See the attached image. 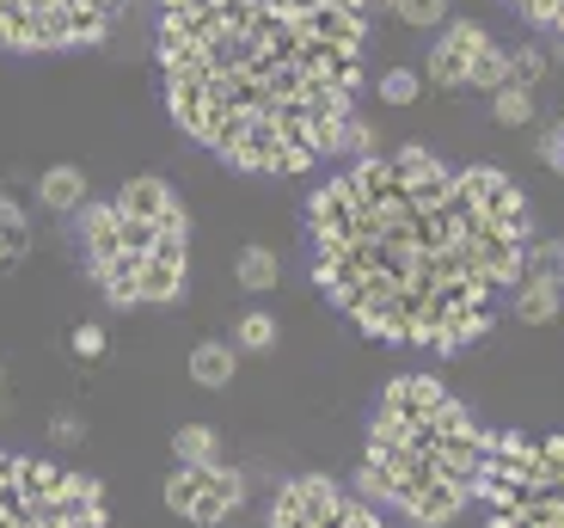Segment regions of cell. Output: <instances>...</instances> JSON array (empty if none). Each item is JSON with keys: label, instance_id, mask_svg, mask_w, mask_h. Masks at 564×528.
Masks as SVG:
<instances>
[{"label": "cell", "instance_id": "obj_1", "mask_svg": "<svg viewBox=\"0 0 564 528\" xmlns=\"http://www.w3.org/2000/svg\"><path fill=\"white\" fill-rule=\"evenodd\" d=\"M319 295L356 332L411 351H466L516 295L528 203L497 166H448L430 148L356 160L307 203Z\"/></svg>", "mask_w": 564, "mask_h": 528}, {"label": "cell", "instance_id": "obj_2", "mask_svg": "<svg viewBox=\"0 0 564 528\" xmlns=\"http://www.w3.org/2000/svg\"><path fill=\"white\" fill-rule=\"evenodd\" d=\"M368 0H160L172 123L221 166L307 172L350 136Z\"/></svg>", "mask_w": 564, "mask_h": 528}, {"label": "cell", "instance_id": "obj_3", "mask_svg": "<svg viewBox=\"0 0 564 528\" xmlns=\"http://www.w3.org/2000/svg\"><path fill=\"white\" fill-rule=\"evenodd\" d=\"M485 430L436 375L387 381L362 443V492L405 522L442 528L479 498Z\"/></svg>", "mask_w": 564, "mask_h": 528}, {"label": "cell", "instance_id": "obj_4", "mask_svg": "<svg viewBox=\"0 0 564 528\" xmlns=\"http://www.w3.org/2000/svg\"><path fill=\"white\" fill-rule=\"evenodd\" d=\"M86 271L117 308H160L191 271V215L166 179H129L117 197L80 215Z\"/></svg>", "mask_w": 564, "mask_h": 528}, {"label": "cell", "instance_id": "obj_5", "mask_svg": "<svg viewBox=\"0 0 564 528\" xmlns=\"http://www.w3.org/2000/svg\"><path fill=\"white\" fill-rule=\"evenodd\" d=\"M479 498L491 528H564V437H534V430L491 437Z\"/></svg>", "mask_w": 564, "mask_h": 528}, {"label": "cell", "instance_id": "obj_6", "mask_svg": "<svg viewBox=\"0 0 564 528\" xmlns=\"http://www.w3.org/2000/svg\"><path fill=\"white\" fill-rule=\"evenodd\" d=\"M0 528H111V516L86 473L0 449Z\"/></svg>", "mask_w": 564, "mask_h": 528}, {"label": "cell", "instance_id": "obj_7", "mask_svg": "<svg viewBox=\"0 0 564 528\" xmlns=\"http://www.w3.org/2000/svg\"><path fill=\"white\" fill-rule=\"evenodd\" d=\"M129 0H0V43L56 56V50H86L123 19Z\"/></svg>", "mask_w": 564, "mask_h": 528}, {"label": "cell", "instance_id": "obj_8", "mask_svg": "<svg viewBox=\"0 0 564 528\" xmlns=\"http://www.w3.org/2000/svg\"><path fill=\"white\" fill-rule=\"evenodd\" d=\"M270 528H387V522L375 516V504L344 492L338 479L307 473V479H289V486L276 492Z\"/></svg>", "mask_w": 564, "mask_h": 528}, {"label": "cell", "instance_id": "obj_9", "mask_svg": "<svg viewBox=\"0 0 564 528\" xmlns=\"http://www.w3.org/2000/svg\"><path fill=\"white\" fill-rule=\"evenodd\" d=\"M423 74H430L436 86H485V93H497V86H509V56L485 37V25L454 19V25H442Z\"/></svg>", "mask_w": 564, "mask_h": 528}, {"label": "cell", "instance_id": "obj_10", "mask_svg": "<svg viewBox=\"0 0 564 528\" xmlns=\"http://www.w3.org/2000/svg\"><path fill=\"white\" fill-rule=\"evenodd\" d=\"M166 504H172L178 516H191V522H221V516L240 504V479H234L227 467H215V461H203V467L172 473Z\"/></svg>", "mask_w": 564, "mask_h": 528}, {"label": "cell", "instance_id": "obj_11", "mask_svg": "<svg viewBox=\"0 0 564 528\" xmlns=\"http://www.w3.org/2000/svg\"><path fill=\"white\" fill-rule=\"evenodd\" d=\"M37 197L50 203V209H80V203H86V172H80V166H56V172H43Z\"/></svg>", "mask_w": 564, "mask_h": 528}, {"label": "cell", "instance_id": "obj_12", "mask_svg": "<svg viewBox=\"0 0 564 528\" xmlns=\"http://www.w3.org/2000/svg\"><path fill=\"white\" fill-rule=\"evenodd\" d=\"M25 246H31L25 209H19V203H0V271H13L19 258H25Z\"/></svg>", "mask_w": 564, "mask_h": 528}, {"label": "cell", "instance_id": "obj_13", "mask_svg": "<svg viewBox=\"0 0 564 528\" xmlns=\"http://www.w3.org/2000/svg\"><path fill=\"white\" fill-rule=\"evenodd\" d=\"M491 111H497V123H528L534 117V86H522V80H509V86H497L491 93Z\"/></svg>", "mask_w": 564, "mask_h": 528}, {"label": "cell", "instance_id": "obj_14", "mask_svg": "<svg viewBox=\"0 0 564 528\" xmlns=\"http://www.w3.org/2000/svg\"><path fill=\"white\" fill-rule=\"evenodd\" d=\"M509 7H516L528 25H540V31H546V37L564 50V0H509Z\"/></svg>", "mask_w": 564, "mask_h": 528}, {"label": "cell", "instance_id": "obj_15", "mask_svg": "<svg viewBox=\"0 0 564 528\" xmlns=\"http://www.w3.org/2000/svg\"><path fill=\"white\" fill-rule=\"evenodd\" d=\"M191 375H197L203 387H221L227 375H234V351H227V344H203V351H191Z\"/></svg>", "mask_w": 564, "mask_h": 528}, {"label": "cell", "instance_id": "obj_16", "mask_svg": "<svg viewBox=\"0 0 564 528\" xmlns=\"http://www.w3.org/2000/svg\"><path fill=\"white\" fill-rule=\"evenodd\" d=\"M234 271H240V283H246V289H270V283H276V258H270L264 246H246Z\"/></svg>", "mask_w": 564, "mask_h": 528}, {"label": "cell", "instance_id": "obj_17", "mask_svg": "<svg viewBox=\"0 0 564 528\" xmlns=\"http://www.w3.org/2000/svg\"><path fill=\"white\" fill-rule=\"evenodd\" d=\"M417 86H423V74L387 68V74H381V99H387V105H411V99H417Z\"/></svg>", "mask_w": 564, "mask_h": 528}, {"label": "cell", "instance_id": "obj_18", "mask_svg": "<svg viewBox=\"0 0 564 528\" xmlns=\"http://www.w3.org/2000/svg\"><path fill=\"white\" fill-rule=\"evenodd\" d=\"M405 25H442V13H448V0H387Z\"/></svg>", "mask_w": 564, "mask_h": 528}, {"label": "cell", "instance_id": "obj_19", "mask_svg": "<svg viewBox=\"0 0 564 528\" xmlns=\"http://www.w3.org/2000/svg\"><path fill=\"white\" fill-rule=\"evenodd\" d=\"M178 461H184V467H203V461H215V437H209V430H178Z\"/></svg>", "mask_w": 564, "mask_h": 528}, {"label": "cell", "instance_id": "obj_20", "mask_svg": "<svg viewBox=\"0 0 564 528\" xmlns=\"http://www.w3.org/2000/svg\"><path fill=\"white\" fill-rule=\"evenodd\" d=\"M276 344V320L270 314H246L240 320V351H270Z\"/></svg>", "mask_w": 564, "mask_h": 528}, {"label": "cell", "instance_id": "obj_21", "mask_svg": "<svg viewBox=\"0 0 564 528\" xmlns=\"http://www.w3.org/2000/svg\"><path fill=\"white\" fill-rule=\"evenodd\" d=\"M540 154H546V166H552V172H564V123H552V129H546V148H540Z\"/></svg>", "mask_w": 564, "mask_h": 528}, {"label": "cell", "instance_id": "obj_22", "mask_svg": "<svg viewBox=\"0 0 564 528\" xmlns=\"http://www.w3.org/2000/svg\"><path fill=\"white\" fill-rule=\"evenodd\" d=\"M74 351H80V357H99V351H105V332H99V326H80V332H74Z\"/></svg>", "mask_w": 564, "mask_h": 528}]
</instances>
